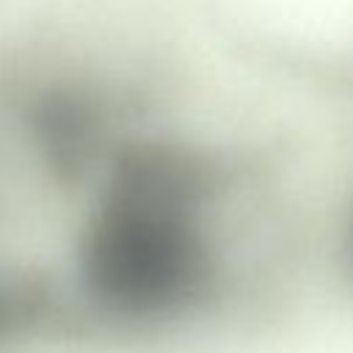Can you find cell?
Instances as JSON below:
<instances>
[{"label": "cell", "mask_w": 353, "mask_h": 353, "mask_svg": "<svg viewBox=\"0 0 353 353\" xmlns=\"http://www.w3.org/2000/svg\"><path fill=\"white\" fill-rule=\"evenodd\" d=\"M77 336L66 287L50 276L0 268V353Z\"/></svg>", "instance_id": "2"}, {"label": "cell", "mask_w": 353, "mask_h": 353, "mask_svg": "<svg viewBox=\"0 0 353 353\" xmlns=\"http://www.w3.org/2000/svg\"><path fill=\"white\" fill-rule=\"evenodd\" d=\"M345 256H347V265L353 273V207L347 212V226H345Z\"/></svg>", "instance_id": "3"}, {"label": "cell", "mask_w": 353, "mask_h": 353, "mask_svg": "<svg viewBox=\"0 0 353 353\" xmlns=\"http://www.w3.org/2000/svg\"><path fill=\"white\" fill-rule=\"evenodd\" d=\"M91 182L66 284L77 336L143 339L210 314L229 281L226 168L193 143L135 130Z\"/></svg>", "instance_id": "1"}]
</instances>
